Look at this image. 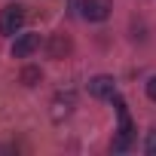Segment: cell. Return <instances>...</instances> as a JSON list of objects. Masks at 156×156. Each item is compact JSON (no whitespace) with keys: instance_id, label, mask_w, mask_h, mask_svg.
<instances>
[{"instance_id":"6da1fadb","label":"cell","mask_w":156,"mask_h":156,"mask_svg":"<svg viewBox=\"0 0 156 156\" xmlns=\"http://www.w3.org/2000/svg\"><path fill=\"white\" fill-rule=\"evenodd\" d=\"M22 25H25V6L9 3V6L0 9V34H3V37L19 34V31H22Z\"/></svg>"},{"instance_id":"7a4b0ae2","label":"cell","mask_w":156,"mask_h":156,"mask_svg":"<svg viewBox=\"0 0 156 156\" xmlns=\"http://www.w3.org/2000/svg\"><path fill=\"white\" fill-rule=\"evenodd\" d=\"M132 138H135V126H132L129 110H126V113H119V129H116V135H113V141H110V150H113V153H126V150L132 147Z\"/></svg>"},{"instance_id":"3957f363","label":"cell","mask_w":156,"mask_h":156,"mask_svg":"<svg viewBox=\"0 0 156 156\" xmlns=\"http://www.w3.org/2000/svg\"><path fill=\"white\" fill-rule=\"evenodd\" d=\"M83 19L86 22H104L113 9V0H83Z\"/></svg>"},{"instance_id":"277c9868","label":"cell","mask_w":156,"mask_h":156,"mask_svg":"<svg viewBox=\"0 0 156 156\" xmlns=\"http://www.w3.org/2000/svg\"><path fill=\"white\" fill-rule=\"evenodd\" d=\"M70 49H73V43H70V37H67V34H52V37L46 40V55H49L52 61L67 58V55H70Z\"/></svg>"},{"instance_id":"5b68a950","label":"cell","mask_w":156,"mask_h":156,"mask_svg":"<svg viewBox=\"0 0 156 156\" xmlns=\"http://www.w3.org/2000/svg\"><path fill=\"white\" fill-rule=\"evenodd\" d=\"M89 95H92V98H113V95H116L113 76H107V73L92 76V80H89Z\"/></svg>"},{"instance_id":"8992f818","label":"cell","mask_w":156,"mask_h":156,"mask_svg":"<svg viewBox=\"0 0 156 156\" xmlns=\"http://www.w3.org/2000/svg\"><path fill=\"white\" fill-rule=\"evenodd\" d=\"M40 49V34H19L12 43V55L16 58H28Z\"/></svg>"},{"instance_id":"52a82bcc","label":"cell","mask_w":156,"mask_h":156,"mask_svg":"<svg viewBox=\"0 0 156 156\" xmlns=\"http://www.w3.org/2000/svg\"><path fill=\"white\" fill-rule=\"evenodd\" d=\"M43 80V73H40V67H34V64H28L25 70H22V83L25 86H37Z\"/></svg>"},{"instance_id":"ba28073f","label":"cell","mask_w":156,"mask_h":156,"mask_svg":"<svg viewBox=\"0 0 156 156\" xmlns=\"http://www.w3.org/2000/svg\"><path fill=\"white\" fill-rule=\"evenodd\" d=\"M144 150H147L150 156H156V129H153V132L147 135V144H144Z\"/></svg>"},{"instance_id":"9c48e42d","label":"cell","mask_w":156,"mask_h":156,"mask_svg":"<svg viewBox=\"0 0 156 156\" xmlns=\"http://www.w3.org/2000/svg\"><path fill=\"white\" fill-rule=\"evenodd\" d=\"M147 95H150V101H156V76H150V83H147Z\"/></svg>"}]
</instances>
